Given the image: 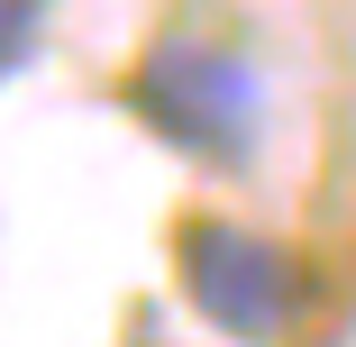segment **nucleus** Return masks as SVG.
Here are the masks:
<instances>
[{"mask_svg":"<svg viewBox=\"0 0 356 347\" xmlns=\"http://www.w3.org/2000/svg\"><path fill=\"white\" fill-rule=\"evenodd\" d=\"M128 110L147 119L174 156L192 165H247L265 147V74L247 64V46L229 37H192V28H165L128 74Z\"/></svg>","mask_w":356,"mask_h":347,"instance_id":"1","label":"nucleus"},{"mask_svg":"<svg viewBox=\"0 0 356 347\" xmlns=\"http://www.w3.org/2000/svg\"><path fill=\"white\" fill-rule=\"evenodd\" d=\"M183 293L220 338H293L311 311V274L238 220H192L183 229Z\"/></svg>","mask_w":356,"mask_h":347,"instance_id":"2","label":"nucleus"},{"mask_svg":"<svg viewBox=\"0 0 356 347\" xmlns=\"http://www.w3.org/2000/svg\"><path fill=\"white\" fill-rule=\"evenodd\" d=\"M37 46H46V0H0V83L28 74Z\"/></svg>","mask_w":356,"mask_h":347,"instance_id":"3","label":"nucleus"}]
</instances>
